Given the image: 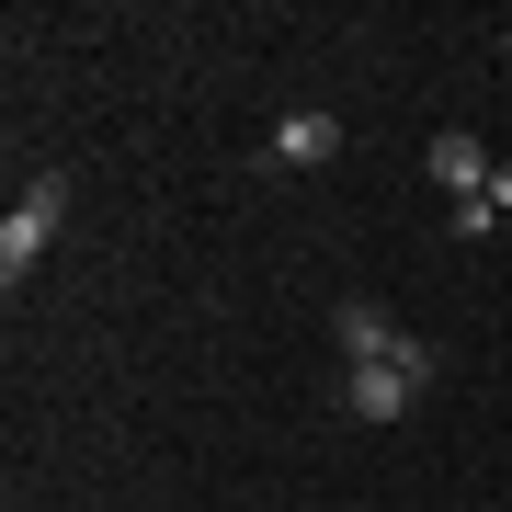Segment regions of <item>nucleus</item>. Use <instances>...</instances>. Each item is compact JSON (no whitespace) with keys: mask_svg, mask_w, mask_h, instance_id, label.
<instances>
[{"mask_svg":"<svg viewBox=\"0 0 512 512\" xmlns=\"http://www.w3.org/2000/svg\"><path fill=\"white\" fill-rule=\"evenodd\" d=\"M433 376H444V353L421 342V330H399V353H387V365H342V387H330V399H342V421L387 433V421L421 410V387H433Z\"/></svg>","mask_w":512,"mask_h":512,"instance_id":"f257e3e1","label":"nucleus"},{"mask_svg":"<svg viewBox=\"0 0 512 512\" xmlns=\"http://www.w3.org/2000/svg\"><path fill=\"white\" fill-rule=\"evenodd\" d=\"M57 217H69V171H35V183L12 194V217H0V285L23 296V274L57 251Z\"/></svg>","mask_w":512,"mask_h":512,"instance_id":"f03ea898","label":"nucleus"},{"mask_svg":"<svg viewBox=\"0 0 512 512\" xmlns=\"http://www.w3.org/2000/svg\"><path fill=\"white\" fill-rule=\"evenodd\" d=\"M262 160H274V171H330V160H342V114H319V103L274 114V126H262Z\"/></svg>","mask_w":512,"mask_h":512,"instance_id":"7ed1b4c3","label":"nucleus"},{"mask_svg":"<svg viewBox=\"0 0 512 512\" xmlns=\"http://www.w3.org/2000/svg\"><path fill=\"white\" fill-rule=\"evenodd\" d=\"M421 171H433V194H444V205H478V194H490V171H501V160H490V148H478L467 126H444L433 148H421Z\"/></svg>","mask_w":512,"mask_h":512,"instance_id":"20e7f679","label":"nucleus"},{"mask_svg":"<svg viewBox=\"0 0 512 512\" xmlns=\"http://www.w3.org/2000/svg\"><path fill=\"white\" fill-rule=\"evenodd\" d=\"M330 342H342V365H387V353H399V319H387L376 296H342V319H330Z\"/></svg>","mask_w":512,"mask_h":512,"instance_id":"39448f33","label":"nucleus"},{"mask_svg":"<svg viewBox=\"0 0 512 512\" xmlns=\"http://www.w3.org/2000/svg\"><path fill=\"white\" fill-rule=\"evenodd\" d=\"M490 217H501V228H512V160H501V171H490Z\"/></svg>","mask_w":512,"mask_h":512,"instance_id":"423d86ee","label":"nucleus"},{"mask_svg":"<svg viewBox=\"0 0 512 512\" xmlns=\"http://www.w3.org/2000/svg\"><path fill=\"white\" fill-rule=\"evenodd\" d=\"M501 69H512V23H501Z\"/></svg>","mask_w":512,"mask_h":512,"instance_id":"0eeeda50","label":"nucleus"}]
</instances>
